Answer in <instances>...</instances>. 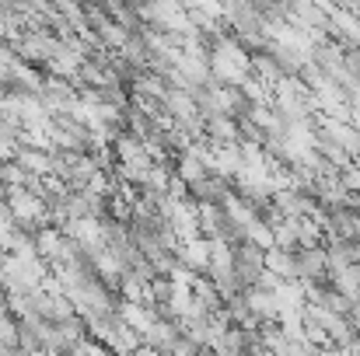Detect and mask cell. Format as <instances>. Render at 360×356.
<instances>
[{"mask_svg":"<svg viewBox=\"0 0 360 356\" xmlns=\"http://www.w3.org/2000/svg\"><path fill=\"white\" fill-rule=\"evenodd\" d=\"M4 203H7V210H11L14 224H18V228H25V231H39V228H46V224H49V206H46V199H42L35 189H28V185L11 189Z\"/></svg>","mask_w":360,"mask_h":356,"instance_id":"obj_1","label":"cell"},{"mask_svg":"<svg viewBox=\"0 0 360 356\" xmlns=\"http://www.w3.org/2000/svg\"><path fill=\"white\" fill-rule=\"evenodd\" d=\"M262 248H255L252 241H235V279H238L241 286H255L259 283V276H262V269H266V262H262Z\"/></svg>","mask_w":360,"mask_h":356,"instance_id":"obj_2","label":"cell"},{"mask_svg":"<svg viewBox=\"0 0 360 356\" xmlns=\"http://www.w3.org/2000/svg\"><path fill=\"white\" fill-rule=\"evenodd\" d=\"M294 258H297V279H311V283H326L329 286V255H326V244L297 248Z\"/></svg>","mask_w":360,"mask_h":356,"instance_id":"obj_3","label":"cell"},{"mask_svg":"<svg viewBox=\"0 0 360 356\" xmlns=\"http://www.w3.org/2000/svg\"><path fill=\"white\" fill-rule=\"evenodd\" d=\"M241 297H245V308H248L259 322H276L280 304H276L273 290H262V286H245V290H241Z\"/></svg>","mask_w":360,"mask_h":356,"instance_id":"obj_4","label":"cell"},{"mask_svg":"<svg viewBox=\"0 0 360 356\" xmlns=\"http://www.w3.org/2000/svg\"><path fill=\"white\" fill-rule=\"evenodd\" d=\"M175 258L182 265H189L193 272H203L207 276V269H210V237L200 235V237H193V241H186V244H179Z\"/></svg>","mask_w":360,"mask_h":356,"instance_id":"obj_5","label":"cell"},{"mask_svg":"<svg viewBox=\"0 0 360 356\" xmlns=\"http://www.w3.org/2000/svg\"><path fill=\"white\" fill-rule=\"evenodd\" d=\"M14 161H18V168H21L25 175H32V178H46V175H53V150L18 147Z\"/></svg>","mask_w":360,"mask_h":356,"instance_id":"obj_6","label":"cell"},{"mask_svg":"<svg viewBox=\"0 0 360 356\" xmlns=\"http://www.w3.org/2000/svg\"><path fill=\"white\" fill-rule=\"evenodd\" d=\"M116 315H120L122 325H129L140 339H143V332H147V329L154 325V318H158V311H154V308H147V304H133V301H120Z\"/></svg>","mask_w":360,"mask_h":356,"instance_id":"obj_7","label":"cell"},{"mask_svg":"<svg viewBox=\"0 0 360 356\" xmlns=\"http://www.w3.org/2000/svg\"><path fill=\"white\" fill-rule=\"evenodd\" d=\"M241 171V143H217L214 147V164H210V175H221V178H235Z\"/></svg>","mask_w":360,"mask_h":356,"instance_id":"obj_8","label":"cell"},{"mask_svg":"<svg viewBox=\"0 0 360 356\" xmlns=\"http://www.w3.org/2000/svg\"><path fill=\"white\" fill-rule=\"evenodd\" d=\"M179 336H182V332H179V325H175L172 318H154V325L143 332V346H154V350H161V353H172V346H175Z\"/></svg>","mask_w":360,"mask_h":356,"instance_id":"obj_9","label":"cell"},{"mask_svg":"<svg viewBox=\"0 0 360 356\" xmlns=\"http://www.w3.org/2000/svg\"><path fill=\"white\" fill-rule=\"evenodd\" d=\"M262 262H266V272H273V276H280V279H297V258H294V251L266 248Z\"/></svg>","mask_w":360,"mask_h":356,"instance_id":"obj_10","label":"cell"},{"mask_svg":"<svg viewBox=\"0 0 360 356\" xmlns=\"http://www.w3.org/2000/svg\"><path fill=\"white\" fill-rule=\"evenodd\" d=\"M140 343H143V339H140V336H136L129 325H122V322H120V325H116V332L109 336L105 350H109V353H116V356H133V350H136Z\"/></svg>","mask_w":360,"mask_h":356,"instance_id":"obj_11","label":"cell"},{"mask_svg":"<svg viewBox=\"0 0 360 356\" xmlns=\"http://www.w3.org/2000/svg\"><path fill=\"white\" fill-rule=\"evenodd\" d=\"M241 237H245V241H252V244H255V248H262V251H266V248H273V231H269V224H266L262 217H255V220L241 231Z\"/></svg>","mask_w":360,"mask_h":356,"instance_id":"obj_12","label":"cell"},{"mask_svg":"<svg viewBox=\"0 0 360 356\" xmlns=\"http://www.w3.org/2000/svg\"><path fill=\"white\" fill-rule=\"evenodd\" d=\"M322 308H326L329 315H350V301H347L343 294H336L333 286L326 290V297H322Z\"/></svg>","mask_w":360,"mask_h":356,"instance_id":"obj_13","label":"cell"},{"mask_svg":"<svg viewBox=\"0 0 360 356\" xmlns=\"http://www.w3.org/2000/svg\"><path fill=\"white\" fill-rule=\"evenodd\" d=\"M133 356H168V353H161V350H154V346H143V343H140V346L133 350Z\"/></svg>","mask_w":360,"mask_h":356,"instance_id":"obj_14","label":"cell"},{"mask_svg":"<svg viewBox=\"0 0 360 356\" xmlns=\"http://www.w3.org/2000/svg\"><path fill=\"white\" fill-rule=\"evenodd\" d=\"M4 39H7V18L0 14V42H4Z\"/></svg>","mask_w":360,"mask_h":356,"instance_id":"obj_15","label":"cell"},{"mask_svg":"<svg viewBox=\"0 0 360 356\" xmlns=\"http://www.w3.org/2000/svg\"><path fill=\"white\" fill-rule=\"evenodd\" d=\"M11 356H28V353H21V350H14V353H11Z\"/></svg>","mask_w":360,"mask_h":356,"instance_id":"obj_16","label":"cell"},{"mask_svg":"<svg viewBox=\"0 0 360 356\" xmlns=\"http://www.w3.org/2000/svg\"><path fill=\"white\" fill-rule=\"evenodd\" d=\"M67 356H84V353H81V350H74V353H67Z\"/></svg>","mask_w":360,"mask_h":356,"instance_id":"obj_17","label":"cell"},{"mask_svg":"<svg viewBox=\"0 0 360 356\" xmlns=\"http://www.w3.org/2000/svg\"><path fill=\"white\" fill-rule=\"evenodd\" d=\"M105 356H116V353H105Z\"/></svg>","mask_w":360,"mask_h":356,"instance_id":"obj_18","label":"cell"},{"mask_svg":"<svg viewBox=\"0 0 360 356\" xmlns=\"http://www.w3.org/2000/svg\"><path fill=\"white\" fill-rule=\"evenodd\" d=\"M238 356H248V353H238Z\"/></svg>","mask_w":360,"mask_h":356,"instance_id":"obj_19","label":"cell"}]
</instances>
